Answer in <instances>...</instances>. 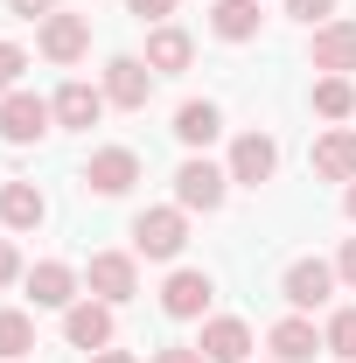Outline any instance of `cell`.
<instances>
[{"instance_id":"31","label":"cell","mask_w":356,"mask_h":363,"mask_svg":"<svg viewBox=\"0 0 356 363\" xmlns=\"http://www.w3.org/2000/svg\"><path fill=\"white\" fill-rule=\"evenodd\" d=\"M14 272H21V259H14V245H7V238H0V286H7V279H14Z\"/></svg>"},{"instance_id":"27","label":"cell","mask_w":356,"mask_h":363,"mask_svg":"<svg viewBox=\"0 0 356 363\" xmlns=\"http://www.w3.org/2000/svg\"><path fill=\"white\" fill-rule=\"evenodd\" d=\"M126 7H133L140 21H168V14H175V0H126Z\"/></svg>"},{"instance_id":"21","label":"cell","mask_w":356,"mask_h":363,"mask_svg":"<svg viewBox=\"0 0 356 363\" xmlns=\"http://www.w3.org/2000/svg\"><path fill=\"white\" fill-rule=\"evenodd\" d=\"M217 105H210V98H189V105H182L175 112V140L182 147H210V140H217Z\"/></svg>"},{"instance_id":"16","label":"cell","mask_w":356,"mask_h":363,"mask_svg":"<svg viewBox=\"0 0 356 363\" xmlns=\"http://www.w3.org/2000/svg\"><path fill=\"white\" fill-rule=\"evenodd\" d=\"M314 175L321 182H356V133H321L314 140Z\"/></svg>"},{"instance_id":"33","label":"cell","mask_w":356,"mask_h":363,"mask_svg":"<svg viewBox=\"0 0 356 363\" xmlns=\"http://www.w3.org/2000/svg\"><path fill=\"white\" fill-rule=\"evenodd\" d=\"M343 210H350V217H356V182H350V196H343Z\"/></svg>"},{"instance_id":"4","label":"cell","mask_w":356,"mask_h":363,"mask_svg":"<svg viewBox=\"0 0 356 363\" xmlns=\"http://www.w3.org/2000/svg\"><path fill=\"white\" fill-rule=\"evenodd\" d=\"M84 279H91V294H98L105 308H119V301H133V294H140V266L126 259V252H98Z\"/></svg>"},{"instance_id":"2","label":"cell","mask_w":356,"mask_h":363,"mask_svg":"<svg viewBox=\"0 0 356 363\" xmlns=\"http://www.w3.org/2000/svg\"><path fill=\"white\" fill-rule=\"evenodd\" d=\"M189 245V217L182 210H140L133 217V252L140 259H175Z\"/></svg>"},{"instance_id":"22","label":"cell","mask_w":356,"mask_h":363,"mask_svg":"<svg viewBox=\"0 0 356 363\" xmlns=\"http://www.w3.org/2000/svg\"><path fill=\"white\" fill-rule=\"evenodd\" d=\"M28 350H35V321L21 315V308H0V357L21 363Z\"/></svg>"},{"instance_id":"1","label":"cell","mask_w":356,"mask_h":363,"mask_svg":"<svg viewBox=\"0 0 356 363\" xmlns=\"http://www.w3.org/2000/svg\"><path fill=\"white\" fill-rule=\"evenodd\" d=\"M49 119H56V105H49V98H35V91H7V98H0V140H7V147L43 140Z\"/></svg>"},{"instance_id":"12","label":"cell","mask_w":356,"mask_h":363,"mask_svg":"<svg viewBox=\"0 0 356 363\" xmlns=\"http://www.w3.org/2000/svg\"><path fill=\"white\" fill-rule=\"evenodd\" d=\"M335 294V266H321V259H294L287 266V301L294 308H321Z\"/></svg>"},{"instance_id":"23","label":"cell","mask_w":356,"mask_h":363,"mask_svg":"<svg viewBox=\"0 0 356 363\" xmlns=\"http://www.w3.org/2000/svg\"><path fill=\"white\" fill-rule=\"evenodd\" d=\"M314 112H321V119H350V112H356L350 77H321V84H314Z\"/></svg>"},{"instance_id":"20","label":"cell","mask_w":356,"mask_h":363,"mask_svg":"<svg viewBox=\"0 0 356 363\" xmlns=\"http://www.w3.org/2000/svg\"><path fill=\"white\" fill-rule=\"evenodd\" d=\"M210 28H217L223 43H252L259 35V0H217L210 7Z\"/></svg>"},{"instance_id":"30","label":"cell","mask_w":356,"mask_h":363,"mask_svg":"<svg viewBox=\"0 0 356 363\" xmlns=\"http://www.w3.org/2000/svg\"><path fill=\"white\" fill-rule=\"evenodd\" d=\"M154 363H210V357H203V350H182V342H175V350H161Z\"/></svg>"},{"instance_id":"15","label":"cell","mask_w":356,"mask_h":363,"mask_svg":"<svg viewBox=\"0 0 356 363\" xmlns=\"http://www.w3.org/2000/svg\"><path fill=\"white\" fill-rule=\"evenodd\" d=\"M98 112H105V91H91V84H63V91H56V126L91 133V126H98Z\"/></svg>"},{"instance_id":"6","label":"cell","mask_w":356,"mask_h":363,"mask_svg":"<svg viewBox=\"0 0 356 363\" xmlns=\"http://www.w3.org/2000/svg\"><path fill=\"white\" fill-rule=\"evenodd\" d=\"M147 91H154V70H147L140 56H112V63H105V98H112V105L140 112V105H147Z\"/></svg>"},{"instance_id":"7","label":"cell","mask_w":356,"mask_h":363,"mask_svg":"<svg viewBox=\"0 0 356 363\" xmlns=\"http://www.w3.org/2000/svg\"><path fill=\"white\" fill-rule=\"evenodd\" d=\"M210 294H217V286H210V272L182 266L175 279L161 286V308H168V315H175V321H196V315H203V308H210Z\"/></svg>"},{"instance_id":"32","label":"cell","mask_w":356,"mask_h":363,"mask_svg":"<svg viewBox=\"0 0 356 363\" xmlns=\"http://www.w3.org/2000/svg\"><path fill=\"white\" fill-rule=\"evenodd\" d=\"M91 363H133V357H126V350H98Z\"/></svg>"},{"instance_id":"25","label":"cell","mask_w":356,"mask_h":363,"mask_svg":"<svg viewBox=\"0 0 356 363\" xmlns=\"http://www.w3.org/2000/svg\"><path fill=\"white\" fill-rule=\"evenodd\" d=\"M287 14H294V21H314V28H321V21L335 14V0H287Z\"/></svg>"},{"instance_id":"8","label":"cell","mask_w":356,"mask_h":363,"mask_svg":"<svg viewBox=\"0 0 356 363\" xmlns=\"http://www.w3.org/2000/svg\"><path fill=\"white\" fill-rule=\"evenodd\" d=\"M314 70H328V77L356 70V21H321L314 28Z\"/></svg>"},{"instance_id":"11","label":"cell","mask_w":356,"mask_h":363,"mask_svg":"<svg viewBox=\"0 0 356 363\" xmlns=\"http://www.w3.org/2000/svg\"><path fill=\"white\" fill-rule=\"evenodd\" d=\"M84 49H91V21L84 14H49L43 21V56L49 63H77Z\"/></svg>"},{"instance_id":"13","label":"cell","mask_w":356,"mask_h":363,"mask_svg":"<svg viewBox=\"0 0 356 363\" xmlns=\"http://www.w3.org/2000/svg\"><path fill=\"white\" fill-rule=\"evenodd\" d=\"M196 350H203V357L210 363H245L252 357V328H245V321H203V342H196Z\"/></svg>"},{"instance_id":"29","label":"cell","mask_w":356,"mask_h":363,"mask_svg":"<svg viewBox=\"0 0 356 363\" xmlns=\"http://www.w3.org/2000/svg\"><path fill=\"white\" fill-rule=\"evenodd\" d=\"M7 7H14L21 21H35V14H56V0H7Z\"/></svg>"},{"instance_id":"10","label":"cell","mask_w":356,"mask_h":363,"mask_svg":"<svg viewBox=\"0 0 356 363\" xmlns=\"http://www.w3.org/2000/svg\"><path fill=\"white\" fill-rule=\"evenodd\" d=\"M272 168H279V147H272L266 133H245L238 147H230V182L259 189V182H272Z\"/></svg>"},{"instance_id":"24","label":"cell","mask_w":356,"mask_h":363,"mask_svg":"<svg viewBox=\"0 0 356 363\" xmlns=\"http://www.w3.org/2000/svg\"><path fill=\"white\" fill-rule=\"evenodd\" d=\"M321 342H328L343 363H356V308H335V315H328V328H321Z\"/></svg>"},{"instance_id":"19","label":"cell","mask_w":356,"mask_h":363,"mask_svg":"<svg viewBox=\"0 0 356 363\" xmlns=\"http://www.w3.org/2000/svg\"><path fill=\"white\" fill-rule=\"evenodd\" d=\"M189 56H196V43H189L182 28H154V35H147V70H161V77L189 70Z\"/></svg>"},{"instance_id":"28","label":"cell","mask_w":356,"mask_h":363,"mask_svg":"<svg viewBox=\"0 0 356 363\" xmlns=\"http://www.w3.org/2000/svg\"><path fill=\"white\" fill-rule=\"evenodd\" d=\"M335 279H343V286H356V238L343 245V259H335Z\"/></svg>"},{"instance_id":"3","label":"cell","mask_w":356,"mask_h":363,"mask_svg":"<svg viewBox=\"0 0 356 363\" xmlns=\"http://www.w3.org/2000/svg\"><path fill=\"white\" fill-rule=\"evenodd\" d=\"M223 182H230V175L210 168V161H182V168H175V203L210 217V210H223Z\"/></svg>"},{"instance_id":"5","label":"cell","mask_w":356,"mask_h":363,"mask_svg":"<svg viewBox=\"0 0 356 363\" xmlns=\"http://www.w3.org/2000/svg\"><path fill=\"white\" fill-rule=\"evenodd\" d=\"M133 182H140L133 147H105V154H91V168H84V189H98V196H126Z\"/></svg>"},{"instance_id":"17","label":"cell","mask_w":356,"mask_h":363,"mask_svg":"<svg viewBox=\"0 0 356 363\" xmlns=\"http://www.w3.org/2000/svg\"><path fill=\"white\" fill-rule=\"evenodd\" d=\"M28 294H35V308H77V272L49 259V266L28 272Z\"/></svg>"},{"instance_id":"9","label":"cell","mask_w":356,"mask_h":363,"mask_svg":"<svg viewBox=\"0 0 356 363\" xmlns=\"http://www.w3.org/2000/svg\"><path fill=\"white\" fill-rule=\"evenodd\" d=\"M63 335H70V350H105V342H112V308H105V301L63 308Z\"/></svg>"},{"instance_id":"18","label":"cell","mask_w":356,"mask_h":363,"mask_svg":"<svg viewBox=\"0 0 356 363\" xmlns=\"http://www.w3.org/2000/svg\"><path fill=\"white\" fill-rule=\"evenodd\" d=\"M314 350H328V342L314 335V321L287 315L279 328H272V357H279V363H314Z\"/></svg>"},{"instance_id":"14","label":"cell","mask_w":356,"mask_h":363,"mask_svg":"<svg viewBox=\"0 0 356 363\" xmlns=\"http://www.w3.org/2000/svg\"><path fill=\"white\" fill-rule=\"evenodd\" d=\"M43 217H49V203H43L35 182H7V189H0V224L7 230H35Z\"/></svg>"},{"instance_id":"26","label":"cell","mask_w":356,"mask_h":363,"mask_svg":"<svg viewBox=\"0 0 356 363\" xmlns=\"http://www.w3.org/2000/svg\"><path fill=\"white\" fill-rule=\"evenodd\" d=\"M21 70H28V56H21L14 43H0V91H14V77H21Z\"/></svg>"}]
</instances>
